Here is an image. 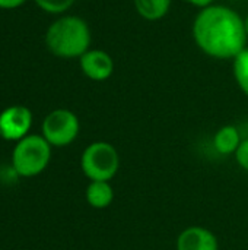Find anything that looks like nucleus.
<instances>
[{"label":"nucleus","instance_id":"obj_11","mask_svg":"<svg viewBox=\"0 0 248 250\" xmlns=\"http://www.w3.org/2000/svg\"><path fill=\"white\" fill-rule=\"evenodd\" d=\"M172 0H133L137 15L149 22L159 21L167 16Z\"/></svg>","mask_w":248,"mask_h":250},{"label":"nucleus","instance_id":"obj_2","mask_svg":"<svg viewBox=\"0 0 248 250\" xmlns=\"http://www.w3.org/2000/svg\"><path fill=\"white\" fill-rule=\"evenodd\" d=\"M89 25L79 16H63L54 21L45 34L48 50L60 59H80L91 45Z\"/></svg>","mask_w":248,"mask_h":250},{"label":"nucleus","instance_id":"obj_16","mask_svg":"<svg viewBox=\"0 0 248 250\" xmlns=\"http://www.w3.org/2000/svg\"><path fill=\"white\" fill-rule=\"evenodd\" d=\"M184 1H187V3H190L191 6H196V7H199V9L206 7V6H209V4L213 3V0H184Z\"/></svg>","mask_w":248,"mask_h":250},{"label":"nucleus","instance_id":"obj_10","mask_svg":"<svg viewBox=\"0 0 248 250\" xmlns=\"http://www.w3.org/2000/svg\"><path fill=\"white\" fill-rule=\"evenodd\" d=\"M241 144V138H240V132L235 126L232 125H227L222 126L213 136V146L215 149L222 154V155H231L235 154V151L238 149Z\"/></svg>","mask_w":248,"mask_h":250},{"label":"nucleus","instance_id":"obj_3","mask_svg":"<svg viewBox=\"0 0 248 250\" xmlns=\"http://www.w3.org/2000/svg\"><path fill=\"white\" fill-rule=\"evenodd\" d=\"M51 158V145L41 135H28L18 141L12 152L13 170L22 177L41 174Z\"/></svg>","mask_w":248,"mask_h":250},{"label":"nucleus","instance_id":"obj_17","mask_svg":"<svg viewBox=\"0 0 248 250\" xmlns=\"http://www.w3.org/2000/svg\"><path fill=\"white\" fill-rule=\"evenodd\" d=\"M244 26H246V32H247V37H248V13H247V16L244 18Z\"/></svg>","mask_w":248,"mask_h":250},{"label":"nucleus","instance_id":"obj_9","mask_svg":"<svg viewBox=\"0 0 248 250\" xmlns=\"http://www.w3.org/2000/svg\"><path fill=\"white\" fill-rule=\"evenodd\" d=\"M86 202L95 209H105L114 201V190L110 182H91L85 192Z\"/></svg>","mask_w":248,"mask_h":250},{"label":"nucleus","instance_id":"obj_6","mask_svg":"<svg viewBox=\"0 0 248 250\" xmlns=\"http://www.w3.org/2000/svg\"><path fill=\"white\" fill-rule=\"evenodd\" d=\"M32 113L23 105H12L0 113V135L7 141H20L28 136Z\"/></svg>","mask_w":248,"mask_h":250},{"label":"nucleus","instance_id":"obj_12","mask_svg":"<svg viewBox=\"0 0 248 250\" xmlns=\"http://www.w3.org/2000/svg\"><path fill=\"white\" fill-rule=\"evenodd\" d=\"M232 73L237 85L248 97V47L232 60Z\"/></svg>","mask_w":248,"mask_h":250},{"label":"nucleus","instance_id":"obj_13","mask_svg":"<svg viewBox=\"0 0 248 250\" xmlns=\"http://www.w3.org/2000/svg\"><path fill=\"white\" fill-rule=\"evenodd\" d=\"M35 3L48 13H63L73 6L75 0H35Z\"/></svg>","mask_w":248,"mask_h":250},{"label":"nucleus","instance_id":"obj_8","mask_svg":"<svg viewBox=\"0 0 248 250\" xmlns=\"http://www.w3.org/2000/svg\"><path fill=\"white\" fill-rule=\"evenodd\" d=\"M177 250H219V243L210 230L193 226L180 233Z\"/></svg>","mask_w":248,"mask_h":250},{"label":"nucleus","instance_id":"obj_15","mask_svg":"<svg viewBox=\"0 0 248 250\" xmlns=\"http://www.w3.org/2000/svg\"><path fill=\"white\" fill-rule=\"evenodd\" d=\"M25 1L26 0H0V7L1 9H15Z\"/></svg>","mask_w":248,"mask_h":250},{"label":"nucleus","instance_id":"obj_4","mask_svg":"<svg viewBox=\"0 0 248 250\" xmlns=\"http://www.w3.org/2000/svg\"><path fill=\"white\" fill-rule=\"evenodd\" d=\"M80 168L91 182H110L120 168L118 152L108 142H92L82 152Z\"/></svg>","mask_w":248,"mask_h":250},{"label":"nucleus","instance_id":"obj_1","mask_svg":"<svg viewBox=\"0 0 248 250\" xmlns=\"http://www.w3.org/2000/svg\"><path fill=\"white\" fill-rule=\"evenodd\" d=\"M191 34L199 50L216 60H234L247 47L244 18L224 4L202 7L193 21Z\"/></svg>","mask_w":248,"mask_h":250},{"label":"nucleus","instance_id":"obj_7","mask_svg":"<svg viewBox=\"0 0 248 250\" xmlns=\"http://www.w3.org/2000/svg\"><path fill=\"white\" fill-rule=\"evenodd\" d=\"M80 69L86 78L95 82H104L114 73V60L104 50H88L79 59Z\"/></svg>","mask_w":248,"mask_h":250},{"label":"nucleus","instance_id":"obj_14","mask_svg":"<svg viewBox=\"0 0 248 250\" xmlns=\"http://www.w3.org/2000/svg\"><path fill=\"white\" fill-rule=\"evenodd\" d=\"M235 160L241 168L248 171V139L241 141L238 149L235 151Z\"/></svg>","mask_w":248,"mask_h":250},{"label":"nucleus","instance_id":"obj_5","mask_svg":"<svg viewBox=\"0 0 248 250\" xmlns=\"http://www.w3.org/2000/svg\"><path fill=\"white\" fill-rule=\"evenodd\" d=\"M77 116L66 108H57L47 114L42 122V136L51 146H67L79 135Z\"/></svg>","mask_w":248,"mask_h":250}]
</instances>
